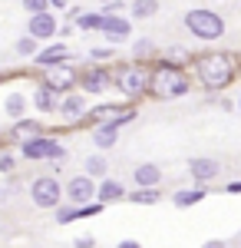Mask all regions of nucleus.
<instances>
[{
	"label": "nucleus",
	"mask_w": 241,
	"mask_h": 248,
	"mask_svg": "<svg viewBox=\"0 0 241 248\" xmlns=\"http://www.w3.org/2000/svg\"><path fill=\"white\" fill-rule=\"evenodd\" d=\"M195 73H198V83L205 90H225L235 79V60L228 53H208V57L198 60Z\"/></svg>",
	"instance_id": "1"
},
{
	"label": "nucleus",
	"mask_w": 241,
	"mask_h": 248,
	"mask_svg": "<svg viewBox=\"0 0 241 248\" xmlns=\"http://www.w3.org/2000/svg\"><path fill=\"white\" fill-rule=\"evenodd\" d=\"M188 90H192V83L179 73L175 63H159L149 77V93L159 99H175V96H185Z\"/></svg>",
	"instance_id": "2"
},
{
	"label": "nucleus",
	"mask_w": 241,
	"mask_h": 248,
	"mask_svg": "<svg viewBox=\"0 0 241 248\" xmlns=\"http://www.w3.org/2000/svg\"><path fill=\"white\" fill-rule=\"evenodd\" d=\"M185 30L192 37L211 43V40L225 37V20H222V14H215V10H208V7H195V10L185 14Z\"/></svg>",
	"instance_id": "3"
},
{
	"label": "nucleus",
	"mask_w": 241,
	"mask_h": 248,
	"mask_svg": "<svg viewBox=\"0 0 241 248\" xmlns=\"http://www.w3.org/2000/svg\"><path fill=\"white\" fill-rule=\"evenodd\" d=\"M149 77L152 73H146L139 63L136 66H122V70L112 73V86L122 96H142V93H149Z\"/></svg>",
	"instance_id": "4"
},
{
	"label": "nucleus",
	"mask_w": 241,
	"mask_h": 248,
	"mask_svg": "<svg viewBox=\"0 0 241 248\" xmlns=\"http://www.w3.org/2000/svg\"><path fill=\"white\" fill-rule=\"evenodd\" d=\"M63 195L66 192L60 189L56 175H40V179H33V186H30V199H33L37 209H60Z\"/></svg>",
	"instance_id": "5"
},
{
	"label": "nucleus",
	"mask_w": 241,
	"mask_h": 248,
	"mask_svg": "<svg viewBox=\"0 0 241 248\" xmlns=\"http://www.w3.org/2000/svg\"><path fill=\"white\" fill-rule=\"evenodd\" d=\"M43 86H50L53 93H73V86H79V73L70 63H56L43 73Z\"/></svg>",
	"instance_id": "6"
},
{
	"label": "nucleus",
	"mask_w": 241,
	"mask_h": 248,
	"mask_svg": "<svg viewBox=\"0 0 241 248\" xmlns=\"http://www.w3.org/2000/svg\"><path fill=\"white\" fill-rule=\"evenodd\" d=\"M99 33L109 43H126L132 33V20L119 17V14H99Z\"/></svg>",
	"instance_id": "7"
},
{
	"label": "nucleus",
	"mask_w": 241,
	"mask_h": 248,
	"mask_svg": "<svg viewBox=\"0 0 241 248\" xmlns=\"http://www.w3.org/2000/svg\"><path fill=\"white\" fill-rule=\"evenodd\" d=\"M66 199L73 202V205H86V202H93L96 199V179L93 175H73L70 182H66Z\"/></svg>",
	"instance_id": "8"
},
{
	"label": "nucleus",
	"mask_w": 241,
	"mask_h": 248,
	"mask_svg": "<svg viewBox=\"0 0 241 248\" xmlns=\"http://www.w3.org/2000/svg\"><path fill=\"white\" fill-rule=\"evenodd\" d=\"M188 175L195 179V182H215L218 175H222V162L218 159H211V155H195V159H188Z\"/></svg>",
	"instance_id": "9"
},
{
	"label": "nucleus",
	"mask_w": 241,
	"mask_h": 248,
	"mask_svg": "<svg viewBox=\"0 0 241 248\" xmlns=\"http://www.w3.org/2000/svg\"><path fill=\"white\" fill-rule=\"evenodd\" d=\"M109 86H112V73L103 70V66H90L86 73H79V90H83V93L99 96V93H106Z\"/></svg>",
	"instance_id": "10"
},
{
	"label": "nucleus",
	"mask_w": 241,
	"mask_h": 248,
	"mask_svg": "<svg viewBox=\"0 0 241 248\" xmlns=\"http://www.w3.org/2000/svg\"><path fill=\"white\" fill-rule=\"evenodd\" d=\"M27 33L37 40H53L56 33H60V23H56V17L50 14V10H43V14H30V20H27Z\"/></svg>",
	"instance_id": "11"
},
{
	"label": "nucleus",
	"mask_w": 241,
	"mask_h": 248,
	"mask_svg": "<svg viewBox=\"0 0 241 248\" xmlns=\"http://www.w3.org/2000/svg\"><path fill=\"white\" fill-rule=\"evenodd\" d=\"M66 57H70L66 43H50V46H40V53L33 57V63L43 66V70H50V66H56V63H66Z\"/></svg>",
	"instance_id": "12"
},
{
	"label": "nucleus",
	"mask_w": 241,
	"mask_h": 248,
	"mask_svg": "<svg viewBox=\"0 0 241 248\" xmlns=\"http://www.w3.org/2000/svg\"><path fill=\"white\" fill-rule=\"evenodd\" d=\"M60 116L63 119H70V123H76V119H83L86 116V99H83V93H66L63 99H60Z\"/></svg>",
	"instance_id": "13"
},
{
	"label": "nucleus",
	"mask_w": 241,
	"mask_h": 248,
	"mask_svg": "<svg viewBox=\"0 0 241 248\" xmlns=\"http://www.w3.org/2000/svg\"><path fill=\"white\" fill-rule=\"evenodd\" d=\"M40 136H46L40 119H17V123H14V129H10V139H17L20 146H23V142H30V139H40Z\"/></svg>",
	"instance_id": "14"
},
{
	"label": "nucleus",
	"mask_w": 241,
	"mask_h": 248,
	"mask_svg": "<svg viewBox=\"0 0 241 248\" xmlns=\"http://www.w3.org/2000/svg\"><path fill=\"white\" fill-rule=\"evenodd\" d=\"M132 179H136L139 189H155V186L162 182V169H159L155 162H139V166L132 169Z\"/></svg>",
	"instance_id": "15"
},
{
	"label": "nucleus",
	"mask_w": 241,
	"mask_h": 248,
	"mask_svg": "<svg viewBox=\"0 0 241 248\" xmlns=\"http://www.w3.org/2000/svg\"><path fill=\"white\" fill-rule=\"evenodd\" d=\"M119 199H126V186L116 182V179H99V186H96V202L109 205V202H119Z\"/></svg>",
	"instance_id": "16"
},
{
	"label": "nucleus",
	"mask_w": 241,
	"mask_h": 248,
	"mask_svg": "<svg viewBox=\"0 0 241 248\" xmlns=\"http://www.w3.org/2000/svg\"><path fill=\"white\" fill-rule=\"evenodd\" d=\"M53 142H56V139H46V136L30 139V142H23V146H20V155H23V159H50Z\"/></svg>",
	"instance_id": "17"
},
{
	"label": "nucleus",
	"mask_w": 241,
	"mask_h": 248,
	"mask_svg": "<svg viewBox=\"0 0 241 248\" xmlns=\"http://www.w3.org/2000/svg\"><path fill=\"white\" fill-rule=\"evenodd\" d=\"M116 139H119V126H116V123H96V129H93L96 149H112Z\"/></svg>",
	"instance_id": "18"
},
{
	"label": "nucleus",
	"mask_w": 241,
	"mask_h": 248,
	"mask_svg": "<svg viewBox=\"0 0 241 248\" xmlns=\"http://www.w3.org/2000/svg\"><path fill=\"white\" fill-rule=\"evenodd\" d=\"M205 195H208V189H205L202 182H198V186H192V189H179L175 195H172V202H175L179 209H188V205H195V202H202Z\"/></svg>",
	"instance_id": "19"
},
{
	"label": "nucleus",
	"mask_w": 241,
	"mask_h": 248,
	"mask_svg": "<svg viewBox=\"0 0 241 248\" xmlns=\"http://www.w3.org/2000/svg\"><path fill=\"white\" fill-rule=\"evenodd\" d=\"M33 106H37L40 113H53L60 103H56V93H53V90L40 83V86H37V93H33Z\"/></svg>",
	"instance_id": "20"
},
{
	"label": "nucleus",
	"mask_w": 241,
	"mask_h": 248,
	"mask_svg": "<svg viewBox=\"0 0 241 248\" xmlns=\"http://www.w3.org/2000/svg\"><path fill=\"white\" fill-rule=\"evenodd\" d=\"M129 14H132V20H152L159 14V0H132Z\"/></svg>",
	"instance_id": "21"
},
{
	"label": "nucleus",
	"mask_w": 241,
	"mask_h": 248,
	"mask_svg": "<svg viewBox=\"0 0 241 248\" xmlns=\"http://www.w3.org/2000/svg\"><path fill=\"white\" fill-rule=\"evenodd\" d=\"M3 109L14 116V119H23V113H27V96L23 93H10L7 99H3Z\"/></svg>",
	"instance_id": "22"
},
{
	"label": "nucleus",
	"mask_w": 241,
	"mask_h": 248,
	"mask_svg": "<svg viewBox=\"0 0 241 248\" xmlns=\"http://www.w3.org/2000/svg\"><path fill=\"white\" fill-rule=\"evenodd\" d=\"M83 166H86V175H93V179H106V172H109V162L103 155H90Z\"/></svg>",
	"instance_id": "23"
},
{
	"label": "nucleus",
	"mask_w": 241,
	"mask_h": 248,
	"mask_svg": "<svg viewBox=\"0 0 241 248\" xmlns=\"http://www.w3.org/2000/svg\"><path fill=\"white\" fill-rule=\"evenodd\" d=\"M162 199V192L155 189H139V192H129V202H136V205H155Z\"/></svg>",
	"instance_id": "24"
},
{
	"label": "nucleus",
	"mask_w": 241,
	"mask_h": 248,
	"mask_svg": "<svg viewBox=\"0 0 241 248\" xmlns=\"http://www.w3.org/2000/svg\"><path fill=\"white\" fill-rule=\"evenodd\" d=\"M37 43H40L37 37H30V33H27V37H20V40H17V46H14V50H17L20 57H37V53H40Z\"/></svg>",
	"instance_id": "25"
},
{
	"label": "nucleus",
	"mask_w": 241,
	"mask_h": 248,
	"mask_svg": "<svg viewBox=\"0 0 241 248\" xmlns=\"http://www.w3.org/2000/svg\"><path fill=\"white\" fill-rule=\"evenodd\" d=\"M76 218H79V205H73V202L56 209V222H60V225H70V222H76Z\"/></svg>",
	"instance_id": "26"
},
{
	"label": "nucleus",
	"mask_w": 241,
	"mask_h": 248,
	"mask_svg": "<svg viewBox=\"0 0 241 248\" xmlns=\"http://www.w3.org/2000/svg\"><path fill=\"white\" fill-rule=\"evenodd\" d=\"M185 60H192L185 46H168V50H166V63H175V66H182Z\"/></svg>",
	"instance_id": "27"
},
{
	"label": "nucleus",
	"mask_w": 241,
	"mask_h": 248,
	"mask_svg": "<svg viewBox=\"0 0 241 248\" xmlns=\"http://www.w3.org/2000/svg\"><path fill=\"white\" fill-rule=\"evenodd\" d=\"M152 50H155V46H152V40H136V43H132V57H136V60L152 57Z\"/></svg>",
	"instance_id": "28"
},
{
	"label": "nucleus",
	"mask_w": 241,
	"mask_h": 248,
	"mask_svg": "<svg viewBox=\"0 0 241 248\" xmlns=\"http://www.w3.org/2000/svg\"><path fill=\"white\" fill-rule=\"evenodd\" d=\"M76 27L79 30H99V14H79L76 17Z\"/></svg>",
	"instance_id": "29"
},
{
	"label": "nucleus",
	"mask_w": 241,
	"mask_h": 248,
	"mask_svg": "<svg viewBox=\"0 0 241 248\" xmlns=\"http://www.w3.org/2000/svg\"><path fill=\"white\" fill-rule=\"evenodd\" d=\"M20 7L27 14H43V10H50V0H20Z\"/></svg>",
	"instance_id": "30"
},
{
	"label": "nucleus",
	"mask_w": 241,
	"mask_h": 248,
	"mask_svg": "<svg viewBox=\"0 0 241 248\" xmlns=\"http://www.w3.org/2000/svg\"><path fill=\"white\" fill-rule=\"evenodd\" d=\"M90 57H93V60H109L112 50H109V46H96V50H90Z\"/></svg>",
	"instance_id": "31"
},
{
	"label": "nucleus",
	"mask_w": 241,
	"mask_h": 248,
	"mask_svg": "<svg viewBox=\"0 0 241 248\" xmlns=\"http://www.w3.org/2000/svg\"><path fill=\"white\" fill-rule=\"evenodd\" d=\"M14 155H0V172H14Z\"/></svg>",
	"instance_id": "32"
},
{
	"label": "nucleus",
	"mask_w": 241,
	"mask_h": 248,
	"mask_svg": "<svg viewBox=\"0 0 241 248\" xmlns=\"http://www.w3.org/2000/svg\"><path fill=\"white\" fill-rule=\"evenodd\" d=\"M73 245H76V248H93L96 242H93V238H90V235H79V238H76Z\"/></svg>",
	"instance_id": "33"
},
{
	"label": "nucleus",
	"mask_w": 241,
	"mask_h": 248,
	"mask_svg": "<svg viewBox=\"0 0 241 248\" xmlns=\"http://www.w3.org/2000/svg\"><path fill=\"white\" fill-rule=\"evenodd\" d=\"M225 192H228V195H241V182H228V189H225Z\"/></svg>",
	"instance_id": "34"
},
{
	"label": "nucleus",
	"mask_w": 241,
	"mask_h": 248,
	"mask_svg": "<svg viewBox=\"0 0 241 248\" xmlns=\"http://www.w3.org/2000/svg\"><path fill=\"white\" fill-rule=\"evenodd\" d=\"M202 248H225V242H218V238H211V242H205Z\"/></svg>",
	"instance_id": "35"
},
{
	"label": "nucleus",
	"mask_w": 241,
	"mask_h": 248,
	"mask_svg": "<svg viewBox=\"0 0 241 248\" xmlns=\"http://www.w3.org/2000/svg\"><path fill=\"white\" fill-rule=\"evenodd\" d=\"M116 248H142V245H139V242H119Z\"/></svg>",
	"instance_id": "36"
},
{
	"label": "nucleus",
	"mask_w": 241,
	"mask_h": 248,
	"mask_svg": "<svg viewBox=\"0 0 241 248\" xmlns=\"http://www.w3.org/2000/svg\"><path fill=\"white\" fill-rule=\"evenodd\" d=\"M50 7H66V0H50Z\"/></svg>",
	"instance_id": "37"
},
{
	"label": "nucleus",
	"mask_w": 241,
	"mask_h": 248,
	"mask_svg": "<svg viewBox=\"0 0 241 248\" xmlns=\"http://www.w3.org/2000/svg\"><path fill=\"white\" fill-rule=\"evenodd\" d=\"M3 202H7V189H0V205H3Z\"/></svg>",
	"instance_id": "38"
},
{
	"label": "nucleus",
	"mask_w": 241,
	"mask_h": 248,
	"mask_svg": "<svg viewBox=\"0 0 241 248\" xmlns=\"http://www.w3.org/2000/svg\"><path fill=\"white\" fill-rule=\"evenodd\" d=\"M238 113H241V96H238Z\"/></svg>",
	"instance_id": "39"
},
{
	"label": "nucleus",
	"mask_w": 241,
	"mask_h": 248,
	"mask_svg": "<svg viewBox=\"0 0 241 248\" xmlns=\"http://www.w3.org/2000/svg\"><path fill=\"white\" fill-rule=\"evenodd\" d=\"M99 3H112V0H99Z\"/></svg>",
	"instance_id": "40"
}]
</instances>
